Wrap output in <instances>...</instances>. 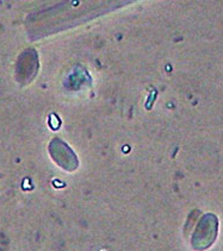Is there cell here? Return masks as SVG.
I'll list each match as a JSON object with an SVG mask.
<instances>
[{
    "mask_svg": "<svg viewBox=\"0 0 223 251\" xmlns=\"http://www.w3.org/2000/svg\"><path fill=\"white\" fill-rule=\"evenodd\" d=\"M219 232V219L215 214L207 213L202 217L197 224L196 230L191 238L192 249L204 251L209 249L217 238Z\"/></svg>",
    "mask_w": 223,
    "mask_h": 251,
    "instance_id": "1",
    "label": "cell"
},
{
    "mask_svg": "<svg viewBox=\"0 0 223 251\" xmlns=\"http://www.w3.org/2000/svg\"><path fill=\"white\" fill-rule=\"evenodd\" d=\"M49 151L52 154L53 160L56 162L61 168L68 170V172H73L78 168V158L72 149L63 143L60 139H53L50 143Z\"/></svg>",
    "mask_w": 223,
    "mask_h": 251,
    "instance_id": "2",
    "label": "cell"
}]
</instances>
